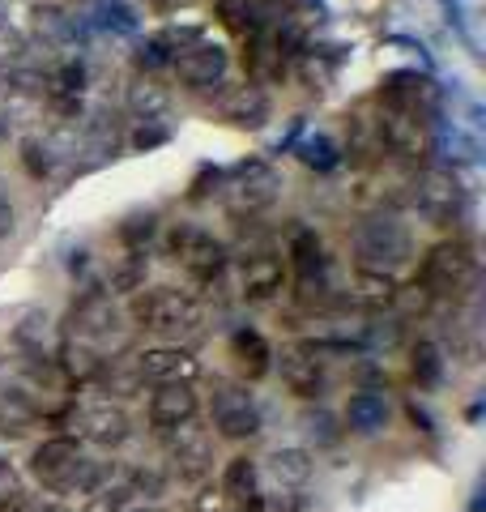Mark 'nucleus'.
<instances>
[{
    "label": "nucleus",
    "mask_w": 486,
    "mask_h": 512,
    "mask_svg": "<svg viewBox=\"0 0 486 512\" xmlns=\"http://www.w3.org/2000/svg\"><path fill=\"white\" fill-rule=\"evenodd\" d=\"M94 470H99V461H90L81 453L77 436H52L30 453V474L52 491H81L86 495L94 483Z\"/></svg>",
    "instance_id": "nucleus-1"
},
{
    "label": "nucleus",
    "mask_w": 486,
    "mask_h": 512,
    "mask_svg": "<svg viewBox=\"0 0 486 512\" xmlns=\"http://www.w3.org/2000/svg\"><path fill=\"white\" fill-rule=\"evenodd\" d=\"M354 252H359L363 269L393 274V269H401L414 256V235L393 214H367L359 227H354Z\"/></svg>",
    "instance_id": "nucleus-2"
},
{
    "label": "nucleus",
    "mask_w": 486,
    "mask_h": 512,
    "mask_svg": "<svg viewBox=\"0 0 486 512\" xmlns=\"http://www.w3.org/2000/svg\"><path fill=\"white\" fill-rule=\"evenodd\" d=\"M201 303L180 286H154L133 299V320L141 329L162 333V338H188L201 329Z\"/></svg>",
    "instance_id": "nucleus-3"
},
{
    "label": "nucleus",
    "mask_w": 486,
    "mask_h": 512,
    "mask_svg": "<svg viewBox=\"0 0 486 512\" xmlns=\"http://www.w3.org/2000/svg\"><path fill=\"white\" fill-rule=\"evenodd\" d=\"M478 274V261H474V248L465 239H444L423 256V269H418V282L431 291V299L440 295H465V286L474 282Z\"/></svg>",
    "instance_id": "nucleus-4"
},
{
    "label": "nucleus",
    "mask_w": 486,
    "mask_h": 512,
    "mask_svg": "<svg viewBox=\"0 0 486 512\" xmlns=\"http://www.w3.org/2000/svg\"><path fill=\"white\" fill-rule=\"evenodd\" d=\"M124 320H120V308L111 303V295L107 291H86L77 303H73V312H69V333H73V342H86L90 350H103L116 342V346H124L128 338H124Z\"/></svg>",
    "instance_id": "nucleus-5"
},
{
    "label": "nucleus",
    "mask_w": 486,
    "mask_h": 512,
    "mask_svg": "<svg viewBox=\"0 0 486 512\" xmlns=\"http://www.w3.org/2000/svg\"><path fill=\"white\" fill-rule=\"evenodd\" d=\"M278 171H273L265 158H243V163H235V171L226 175V205H231L235 218H252L261 214L265 205H273V197H278Z\"/></svg>",
    "instance_id": "nucleus-6"
},
{
    "label": "nucleus",
    "mask_w": 486,
    "mask_h": 512,
    "mask_svg": "<svg viewBox=\"0 0 486 512\" xmlns=\"http://www.w3.org/2000/svg\"><path fill=\"white\" fill-rule=\"evenodd\" d=\"M410 201L427 222H435V227H448L452 218L465 214V188H461L457 175L444 171V167L418 171L414 184H410Z\"/></svg>",
    "instance_id": "nucleus-7"
},
{
    "label": "nucleus",
    "mask_w": 486,
    "mask_h": 512,
    "mask_svg": "<svg viewBox=\"0 0 486 512\" xmlns=\"http://www.w3.org/2000/svg\"><path fill=\"white\" fill-rule=\"evenodd\" d=\"M209 423L218 427L226 440H252L261 431V406L256 397L231 380H214V397H209Z\"/></svg>",
    "instance_id": "nucleus-8"
},
{
    "label": "nucleus",
    "mask_w": 486,
    "mask_h": 512,
    "mask_svg": "<svg viewBox=\"0 0 486 512\" xmlns=\"http://www.w3.org/2000/svg\"><path fill=\"white\" fill-rule=\"evenodd\" d=\"M167 248H171V256L197 282H218L222 269H226V256H231L222 239H214V235L201 231V227H188V222H184V227H171Z\"/></svg>",
    "instance_id": "nucleus-9"
},
{
    "label": "nucleus",
    "mask_w": 486,
    "mask_h": 512,
    "mask_svg": "<svg viewBox=\"0 0 486 512\" xmlns=\"http://www.w3.org/2000/svg\"><path fill=\"white\" fill-rule=\"evenodd\" d=\"M171 69L188 90H218L226 82V69H231V56H226L218 43L201 39V43L184 47V52L171 60Z\"/></svg>",
    "instance_id": "nucleus-10"
},
{
    "label": "nucleus",
    "mask_w": 486,
    "mask_h": 512,
    "mask_svg": "<svg viewBox=\"0 0 486 512\" xmlns=\"http://www.w3.org/2000/svg\"><path fill=\"white\" fill-rule=\"evenodd\" d=\"M167 461H171L175 474L188 478V483L205 478L209 466H214V444H209V431L192 427V423L167 431Z\"/></svg>",
    "instance_id": "nucleus-11"
},
{
    "label": "nucleus",
    "mask_w": 486,
    "mask_h": 512,
    "mask_svg": "<svg viewBox=\"0 0 486 512\" xmlns=\"http://www.w3.org/2000/svg\"><path fill=\"white\" fill-rule=\"evenodd\" d=\"M73 427H77V440L99 444V448H120L128 440V431H133L128 414L116 402H86V406H77Z\"/></svg>",
    "instance_id": "nucleus-12"
},
{
    "label": "nucleus",
    "mask_w": 486,
    "mask_h": 512,
    "mask_svg": "<svg viewBox=\"0 0 486 512\" xmlns=\"http://www.w3.org/2000/svg\"><path fill=\"white\" fill-rule=\"evenodd\" d=\"M141 384H192L201 376V363L188 355L184 346H158V350H145V355L133 359Z\"/></svg>",
    "instance_id": "nucleus-13"
},
{
    "label": "nucleus",
    "mask_w": 486,
    "mask_h": 512,
    "mask_svg": "<svg viewBox=\"0 0 486 512\" xmlns=\"http://www.w3.org/2000/svg\"><path fill=\"white\" fill-rule=\"evenodd\" d=\"M278 372H282V384L303 402H312V397L324 389V363H320V350L312 342H295L286 346L278 355Z\"/></svg>",
    "instance_id": "nucleus-14"
},
{
    "label": "nucleus",
    "mask_w": 486,
    "mask_h": 512,
    "mask_svg": "<svg viewBox=\"0 0 486 512\" xmlns=\"http://www.w3.org/2000/svg\"><path fill=\"white\" fill-rule=\"evenodd\" d=\"M380 103H384V111H393V116L427 120V111L435 103V90H431L427 77H418V73H393V77H384Z\"/></svg>",
    "instance_id": "nucleus-15"
},
{
    "label": "nucleus",
    "mask_w": 486,
    "mask_h": 512,
    "mask_svg": "<svg viewBox=\"0 0 486 512\" xmlns=\"http://www.w3.org/2000/svg\"><path fill=\"white\" fill-rule=\"evenodd\" d=\"M197 389L192 384H158L154 397H150V423L167 436V431L175 427H184L197 419Z\"/></svg>",
    "instance_id": "nucleus-16"
},
{
    "label": "nucleus",
    "mask_w": 486,
    "mask_h": 512,
    "mask_svg": "<svg viewBox=\"0 0 486 512\" xmlns=\"http://www.w3.org/2000/svg\"><path fill=\"white\" fill-rule=\"evenodd\" d=\"M269 111H273V103L261 86H235L218 99V116L235 128H265Z\"/></svg>",
    "instance_id": "nucleus-17"
},
{
    "label": "nucleus",
    "mask_w": 486,
    "mask_h": 512,
    "mask_svg": "<svg viewBox=\"0 0 486 512\" xmlns=\"http://www.w3.org/2000/svg\"><path fill=\"white\" fill-rule=\"evenodd\" d=\"M265 474H269V483L278 487V495L303 491L312 483V453H307V448H278V453H269Z\"/></svg>",
    "instance_id": "nucleus-18"
},
{
    "label": "nucleus",
    "mask_w": 486,
    "mask_h": 512,
    "mask_svg": "<svg viewBox=\"0 0 486 512\" xmlns=\"http://www.w3.org/2000/svg\"><path fill=\"white\" fill-rule=\"evenodd\" d=\"M243 295L248 299H273L282 291V282H286V265H282V256H273V252H252L248 261H243Z\"/></svg>",
    "instance_id": "nucleus-19"
},
{
    "label": "nucleus",
    "mask_w": 486,
    "mask_h": 512,
    "mask_svg": "<svg viewBox=\"0 0 486 512\" xmlns=\"http://www.w3.org/2000/svg\"><path fill=\"white\" fill-rule=\"evenodd\" d=\"M30 427H39V402L30 397V389H5L0 393V436L5 440H22Z\"/></svg>",
    "instance_id": "nucleus-20"
},
{
    "label": "nucleus",
    "mask_w": 486,
    "mask_h": 512,
    "mask_svg": "<svg viewBox=\"0 0 486 512\" xmlns=\"http://www.w3.org/2000/svg\"><path fill=\"white\" fill-rule=\"evenodd\" d=\"M124 103L141 124H158V120H167V111H171V94H167V86H158L154 77H141V82L128 86Z\"/></svg>",
    "instance_id": "nucleus-21"
},
{
    "label": "nucleus",
    "mask_w": 486,
    "mask_h": 512,
    "mask_svg": "<svg viewBox=\"0 0 486 512\" xmlns=\"http://www.w3.org/2000/svg\"><path fill=\"white\" fill-rule=\"evenodd\" d=\"M222 495L256 512V466H252L248 457H231V461H226V470H222Z\"/></svg>",
    "instance_id": "nucleus-22"
},
{
    "label": "nucleus",
    "mask_w": 486,
    "mask_h": 512,
    "mask_svg": "<svg viewBox=\"0 0 486 512\" xmlns=\"http://www.w3.org/2000/svg\"><path fill=\"white\" fill-rule=\"evenodd\" d=\"M346 423H350V431H363V436L380 431V427L388 423V402H384V393H354L350 406H346Z\"/></svg>",
    "instance_id": "nucleus-23"
},
{
    "label": "nucleus",
    "mask_w": 486,
    "mask_h": 512,
    "mask_svg": "<svg viewBox=\"0 0 486 512\" xmlns=\"http://www.w3.org/2000/svg\"><path fill=\"white\" fill-rule=\"evenodd\" d=\"M231 350H235V359L243 363V372H248L252 380H256V376H265V372H269V363H273V350H269V342H265L256 329H235Z\"/></svg>",
    "instance_id": "nucleus-24"
},
{
    "label": "nucleus",
    "mask_w": 486,
    "mask_h": 512,
    "mask_svg": "<svg viewBox=\"0 0 486 512\" xmlns=\"http://www.w3.org/2000/svg\"><path fill=\"white\" fill-rule=\"evenodd\" d=\"M35 35L47 47H69L77 39V18H69V13L56 5H43V9H35Z\"/></svg>",
    "instance_id": "nucleus-25"
},
{
    "label": "nucleus",
    "mask_w": 486,
    "mask_h": 512,
    "mask_svg": "<svg viewBox=\"0 0 486 512\" xmlns=\"http://www.w3.org/2000/svg\"><path fill=\"white\" fill-rule=\"evenodd\" d=\"M13 342H18L22 350H30V355H43L47 342H52V316H47L43 308L22 312V320L13 325Z\"/></svg>",
    "instance_id": "nucleus-26"
},
{
    "label": "nucleus",
    "mask_w": 486,
    "mask_h": 512,
    "mask_svg": "<svg viewBox=\"0 0 486 512\" xmlns=\"http://www.w3.org/2000/svg\"><path fill=\"white\" fill-rule=\"evenodd\" d=\"M295 154L303 158L307 167H316V171H333L337 163H342V150H337V141H333V137H324V133L303 137Z\"/></svg>",
    "instance_id": "nucleus-27"
},
{
    "label": "nucleus",
    "mask_w": 486,
    "mask_h": 512,
    "mask_svg": "<svg viewBox=\"0 0 486 512\" xmlns=\"http://www.w3.org/2000/svg\"><path fill=\"white\" fill-rule=\"evenodd\" d=\"M107 286H111V295H137L141 286H145V256H141V252L124 256V261L111 269Z\"/></svg>",
    "instance_id": "nucleus-28"
},
{
    "label": "nucleus",
    "mask_w": 486,
    "mask_h": 512,
    "mask_svg": "<svg viewBox=\"0 0 486 512\" xmlns=\"http://www.w3.org/2000/svg\"><path fill=\"white\" fill-rule=\"evenodd\" d=\"M354 286H359V299L371 303V308H384V303H393V291H397L393 274H376V269H359Z\"/></svg>",
    "instance_id": "nucleus-29"
},
{
    "label": "nucleus",
    "mask_w": 486,
    "mask_h": 512,
    "mask_svg": "<svg viewBox=\"0 0 486 512\" xmlns=\"http://www.w3.org/2000/svg\"><path fill=\"white\" fill-rule=\"evenodd\" d=\"M103 389L111 393V397H137L141 389H145V384H141V376H137V367L133 363H111V367H103ZM111 397H107V402H111Z\"/></svg>",
    "instance_id": "nucleus-30"
},
{
    "label": "nucleus",
    "mask_w": 486,
    "mask_h": 512,
    "mask_svg": "<svg viewBox=\"0 0 486 512\" xmlns=\"http://www.w3.org/2000/svg\"><path fill=\"white\" fill-rule=\"evenodd\" d=\"M440 376H444V350L435 342H418L414 346V380L431 389V384H440Z\"/></svg>",
    "instance_id": "nucleus-31"
},
{
    "label": "nucleus",
    "mask_w": 486,
    "mask_h": 512,
    "mask_svg": "<svg viewBox=\"0 0 486 512\" xmlns=\"http://www.w3.org/2000/svg\"><path fill=\"white\" fill-rule=\"evenodd\" d=\"M303 431L316 440V448H333L337 440H342V427H337V414H329V410H307Z\"/></svg>",
    "instance_id": "nucleus-32"
},
{
    "label": "nucleus",
    "mask_w": 486,
    "mask_h": 512,
    "mask_svg": "<svg viewBox=\"0 0 486 512\" xmlns=\"http://www.w3.org/2000/svg\"><path fill=\"white\" fill-rule=\"evenodd\" d=\"M26 35H18V30H13L9 22H0V69H13L18 73L22 64H26Z\"/></svg>",
    "instance_id": "nucleus-33"
},
{
    "label": "nucleus",
    "mask_w": 486,
    "mask_h": 512,
    "mask_svg": "<svg viewBox=\"0 0 486 512\" xmlns=\"http://www.w3.org/2000/svg\"><path fill=\"white\" fill-rule=\"evenodd\" d=\"M393 303H397V312L401 316H423V312H431V291L423 282H410V286H397L393 291Z\"/></svg>",
    "instance_id": "nucleus-34"
},
{
    "label": "nucleus",
    "mask_w": 486,
    "mask_h": 512,
    "mask_svg": "<svg viewBox=\"0 0 486 512\" xmlns=\"http://www.w3.org/2000/svg\"><path fill=\"white\" fill-rule=\"evenodd\" d=\"M154 227H158V218H154V214H133V218H124L120 239H124V244L133 248V252H141V244L154 235Z\"/></svg>",
    "instance_id": "nucleus-35"
},
{
    "label": "nucleus",
    "mask_w": 486,
    "mask_h": 512,
    "mask_svg": "<svg viewBox=\"0 0 486 512\" xmlns=\"http://www.w3.org/2000/svg\"><path fill=\"white\" fill-rule=\"evenodd\" d=\"M299 73H303L307 90H324V86H329V73H333V64L316 60V52H299Z\"/></svg>",
    "instance_id": "nucleus-36"
},
{
    "label": "nucleus",
    "mask_w": 486,
    "mask_h": 512,
    "mask_svg": "<svg viewBox=\"0 0 486 512\" xmlns=\"http://www.w3.org/2000/svg\"><path fill=\"white\" fill-rule=\"evenodd\" d=\"M137 64L145 73H154V69H167L171 64V52L162 47V39H145L141 47H137Z\"/></svg>",
    "instance_id": "nucleus-37"
},
{
    "label": "nucleus",
    "mask_w": 486,
    "mask_h": 512,
    "mask_svg": "<svg viewBox=\"0 0 486 512\" xmlns=\"http://www.w3.org/2000/svg\"><path fill=\"white\" fill-rule=\"evenodd\" d=\"M26 504V495H22V483L13 478V470L0 466V512H18Z\"/></svg>",
    "instance_id": "nucleus-38"
},
{
    "label": "nucleus",
    "mask_w": 486,
    "mask_h": 512,
    "mask_svg": "<svg viewBox=\"0 0 486 512\" xmlns=\"http://www.w3.org/2000/svg\"><path fill=\"white\" fill-rule=\"evenodd\" d=\"M162 141H167V128H162V124H141L137 133H133V146L137 150H154V146H162Z\"/></svg>",
    "instance_id": "nucleus-39"
},
{
    "label": "nucleus",
    "mask_w": 486,
    "mask_h": 512,
    "mask_svg": "<svg viewBox=\"0 0 486 512\" xmlns=\"http://www.w3.org/2000/svg\"><path fill=\"white\" fill-rule=\"evenodd\" d=\"M26 167H30V175H47L52 171V154H47L39 141H26Z\"/></svg>",
    "instance_id": "nucleus-40"
},
{
    "label": "nucleus",
    "mask_w": 486,
    "mask_h": 512,
    "mask_svg": "<svg viewBox=\"0 0 486 512\" xmlns=\"http://www.w3.org/2000/svg\"><path fill=\"white\" fill-rule=\"evenodd\" d=\"M209 184H214V188L222 184V171H218V167H205V171L197 175V188H192V197H209Z\"/></svg>",
    "instance_id": "nucleus-41"
},
{
    "label": "nucleus",
    "mask_w": 486,
    "mask_h": 512,
    "mask_svg": "<svg viewBox=\"0 0 486 512\" xmlns=\"http://www.w3.org/2000/svg\"><path fill=\"white\" fill-rule=\"evenodd\" d=\"M13 231H18V214H13V205L0 197V239H9Z\"/></svg>",
    "instance_id": "nucleus-42"
},
{
    "label": "nucleus",
    "mask_w": 486,
    "mask_h": 512,
    "mask_svg": "<svg viewBox=\"0 0 486 512\" xmlns=\"http://www.w3.org/2000/svg\"><path fill=\"white\" fill-rule=\"evenodd\" d=\"M282 5H295V9H307L312 18H324V5H320V0H282Z\"/></svg>",
    "instance_id": "nucleus-43"
},
{
    "label": "nucleus",
    "mask_w": 486,
    "mask_h": 512,
    "mask_svg": "<svg viewBox=\"0 0 486 512\" xmlns=\"http://www.w3.org/2000/svg\"><path fill=\"white\" fill-rule=\"evenodd\" d=\"M410 419H414L418 427H423V431H431V414H427L423 406H410Z\"/></svg>",
    "instance_id": "nucleus-44"
},
{
    "label": "nucleus",
    "mask_w": 486,
    "mask_h": 512,
    "mask_svg": "<svg viewBox=\"0 0 486 512\" xmlns=\"http://www.w3.org/2000/svg\"><path fill=\"white\" fill-rule=\"evenodd\" d=\"M124 512H167V508H154V504H145V508H124Z\"/></svg>",
    "instance_id": "nucleus-45"
}]
</instances>
